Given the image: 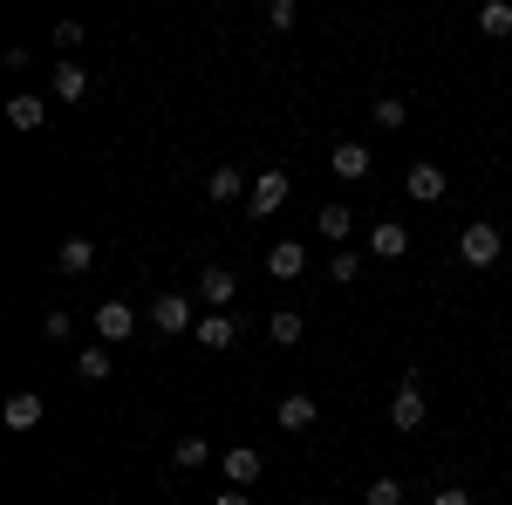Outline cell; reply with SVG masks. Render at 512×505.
<instances>
[{
  "label": "cell",
  "mask_w": 512,
  "mask_h": 505,
  "mask_svg": "<svg viewBox=\"0 0 512 505\" xmlns=\"http://www.w3.org/2000/svg\"><path fill=\"white\" fill-rule=\"evenodd\" d=\"M41 335H48V342H69V335H76V321H69L62 308H48V314H41Z\"/></svg>",
  "instance_id": "cell-27"
},
{
  "label": "cell",
  "mask_w": 512,
  "mask_h": 505,
  "mask_svg": "<svg viewBox=\"0 0 512 505\" xmlns=\"http://www.w3.org/2000/svg\"><path fill=\"white\" fill-rule=\"evenodd\" d=\"M192 328H198V308L185 294H158L151 301V335H192Z\"/></svg>",
  "instance_id": "cell-4"
},
{
  "label": "cell",
  "mask_w": 512,
  "mask_h": 505,
  "mask_svg": "<svg viewBox=\"0 0 512 505\" xmlns=\"http://www.w3.org/2000/svg\"><path fill=\"white\" fill-rule=\"evenodd\" d=\"M212 505H253V492H219Z\"/></svg>",
  "instance_id": "cell-30"
},
{
  "label": "cell",
  "mask_w": 512,
  "mask_h": 505,
  "mask_svg": "<svg viewBox=\"0 0 512 505\" xmlns=\"http://www.w3.org/2000/svg\"><path fill=\"white\" fill-rule=\"evenodd\" d=\"M362 499H369V505H403V478H369Z\"/></svg>",
  "instance_id": "cell-26"
},
{
  "label": "cell",
  "mask_w": 512,
  "mask_h": 505,
  "mask_svg": "<svg viewBox=\"0 0 512 505\" xmlns=\"http://www.w3.org/2000/svg\"><path fill=\"white\" fill-rule=\"evenodd\" d=\"M369 253H376V260H403V253H410V233H403L396 219H376V226H369Z\"/></svg>",
  "instance_id": "cell-14"
},
{
  "label": "cell",
  "mask_w": 512,
  "mask_h": 505,
  "mask_svg": "<svg viewBox=\"0 0 512 505\" xmlns=\"http://www.w3.org/2000/svg\"><path fill=\"white\" fill-rule=\"evenodd\" d=\"M499 253H506V226H492V219H472L465 233H458V260L478 273H492L499 267Z\"/></svg>",
  "instance_id": "cell-1"
},
{
  "label": "cell",
  "mask_w": 512,
  "mask_h": 505,
  "mask_svg": "<svg viewBox=\"0 0 512 505\" xmlns=\"http://www.w3.org/2000/svg\"><path fill=\"white\" fill-rule=\"evenodd\" d=\"M192 342H198V349H205V355H226V349H233V342H239V321H233V314H198Z\"/></svg>",
  "instance_id": "cell-6"
},
{
  "label": "cell",
  "mask_w": 512,
  "mask_h": 505,
  "mask_svg": "<svg viewBox=\"0 0 512 505\" xmlns=\"http://www.w3.org/2000/svg\"><path fill=\"white\" fill-rule=\"evenodd\" d=\"M287 192H294V178H287V171H260V178H253V192H246V219H274L280 205H287Z\"/></svg>",
  "instance_id": "cell-3"
},
{
  "label": "cell",
  "mask_w": 512,
  "mask_h": 505,
  "mask_svg": "<svg viewBox=\"0 0 512 505\" xmlns=\"http://www.w3.org/2000/svg\"><path fill=\"white\" fill-rule=\"evenodd\" d=\"M280 430H315V417H321V403L308 396V389H294V396H280Z\"/></svg>",
  "instance_id": "cell-11"
},
{
  "label": "cell",
  "mask_w": 512,
  "mask_h": 505,
  "mask_svg": "<svg viewBox=\"0 0 512 505\" xmlns=\"http://www.w3.org/2000/svg\"><path fill=\"white\" fill-rule=\"evenodd\" d=\"M55 260H62V273H89V267H96V239H62Z\"/></svg>",
  "instance_id": "cell-23"
},
{
  "label": "cell",
  "mask_w": 512,
  "mask_h": 505,
  "mask_svg": "<svg viewBox=\"0 0 512 505\" xmlns=\"http://www.w3.org/2000/svg\"><path fill=\"white\" fill-rule=\"evenodd\" d=\"M55 48H82V21H62L55 28Z\"/></svg>",
  "instance_id": "cell-28"
},
{
  "label": "cell",
  "mask_w": 512,
  "mask_h": 505,
  "mask_svg": "<svg viewBox=\"0 0 512 505\" xmlns=\"http://www.w3.org/2000/svg\"><path fill=\"white\" fill-rule=\"evenodd\" d=\"M267 335H274L280 349H294V342L308 335V321H301V314H294V308H280V314H267Z\"/></svg>",
  "instance_id": "cell-22"
},
{
  "label": "cell",
  "mask_w": 512,
  "mask_h": 505,
  "mask_svg": "<svg viewBox=\"0 0 512 505\" xmlns=\"http://www.w3.org/2000/svg\"><path fill=\"white\" fill-rule=\"evenodd\" d=\"M328 280H335V287H355V280H362V253H355V246H342V253L328 260Z\"/></svg>",
  "instance_id": "cell-25"
},
{
  "label": "cell",
  "mask_w": 512,
  "mask_h": 505,
  "mask_svg": "<svg viewBox=\"0 0 512 505\" xmlns=\"http://www.w3.org/2000/svg\"><path fill=\"white\" fill-rule=\"evenodd\" d=\"M198 294H205V314H226V308H233V294H239V280L226 267H205V273H198Z\"/></svg>",
  "instance_id": "cell-9"
},
{
  "label": "cell",
  "mask_w": 512,
  "mask_h": 505,
  "mask_svg": "<svg viewBox=\"0 0 512 505\" xmlns=\"http://www.w3.org/2000/svg\"><path fill=\"white\" fill-rule=\"evenodd\" d=\"M226 478H233V492H246V485H260V471H267V458H260V444H233L226 458Z\"/></svg>",
  "instance_id": "cell-8"
},
{
  "label": "cell",
  "mask_w": 512,
  "mask_h": 505,
  "mask_svg": "<svg viewBox=\"0 0 512 505\" xmlns=\"http://www.w3.org/2000/svg\"><path fill=\"white\" fill-rule=\"evenodd\" d=\"M478 35H485V41H506L512 35V7H506V0H485V7H478Z\"/></svg>",
  "instance_id": "cell-20"
},
{
  "label": "cell",
  "mask_w": 512,
  "mask_h": 505,
  "mask_svg": "<svg viewBox=\"0 0 512 505\" xmlns=\"http://www.w3.org/2000/svg\"><path fill=\"white\" fill-rule=\"evenodd\" d=\"M0 417H7V430H35L41 424V389H14Z\"/></svg>",
  "instance_id": "cell-15"
},
{
  "label": "cell",
  "mask_w": 512,
  "mask_h": 505,
  "mask_svg": "<svg viewBox=\"0 0 512 505\" xmlns=\"http://www.w3.org/2000/svg\"><path fill=\"white\" fill-rule=\"evenodd\" d=\"M253 185H246V171L239 164H212V178H205V198L212 205H233V198H246Z\"/></svg>",
  "instance_id": "cell-10"
},
{
  "label": "cell",
  "mask_w": 512,
  "mask_h": 505,
  "mask_svg": "<svg viewBox=\"0 0 512 505\" xmlns=\"http://www.w3.org/2000/svg\"><path fill=\"white\" fill-rule=\"evenodd\" d=\"M315 233H321V239H335V246H342V239L355 233V212H349V205H342V198H335V205H321V212H315Z\"/></svg>",
  "instance_id": "cell-17"
},
{
  "label": "cell",
  "mask_w": 512,
  "mask_h": 505,
  "mask_svg": "<svg viewBox=\"0 0 512 505\" xmlns=\"http://www.w3.org/2000/svg\"><path fill=\"white\" fill-rule=\"evenodd\" d=\"M171 465L178 471H205L212 465V444H205V437H178V444H171Z\"/></svg>",
  "instance_id": "cell-21"
},
{
  "label": "cell",
  "mask_w": 512,
  "mask_h": 505,
  "mask_svg": "<svg viewBox=\"0 0 512 505\" xmlns=\"http://www.w3.org/2000/svg\"><path fill=\"white\" fill-rule=\"evenodd\" d=\"M267 273H274V280H301V273H308V246H301V239H280L274 253H267Z\"/></svg>",
  "instance_id": "cell-12"
},
{
  "label": "cell",
  "mask_w": 512,
  "mask_h": 505,
  "mask_svg": "<svg viewBox=\"0 0 512 505\" xmlns=\"http://www.w3.org/2000/svg\"><path fill=\"white\" fill-rule=\"evenodd\" d=\"M7 123H14V130H41V123H48L41 96H28V89H21V96H7Z\"/></svg>",
  "instance_id": "cell-19"
},
{
  "label": "cell",
  "mask_w": 512,
  "mask_h": 505,
  "mask_svg": "<svg viewBox=\"0 0 512 505\" xmlns=\"http://www.w3.org/2000/svg\"><path fill=\"white\" fill-rule=\"evenodd\" d=\"M369 117H376V130H403L410 123V103L403 96H383V103H369Z\"/></svg>",
  "instance_id": "cell-24"
},
{
  "label": "cell",
  "mask_w": 512,
  "mask_h": 505,
  "mask_svg": "<svg viewBox=\"0 0 512 505\" xmlns=\"http://www.w3.org/2000/svg\"><path fill=\"white\" fill-rule=\"evenodd\" d=\"M424 410H431V396H424V369H410V376L396 383V396H390V424L410 437V430H424Z\"/></svg>",
  "instance_id": "cell-2"
},
{
  "label": "cell",
  "mask_w": 512,
  "mask_h": 505,
  "mask_svg": "<svg viewBox=\"0 0 512 505\" xmlns=\"http://www.w3.org/2000/svg\"><path fill=\"white\" fill-rule=\"evenodd\" d=\"M110 369H117V362H110V342H89V349L76 355V376H82V383H110Z\"/></svg>",
  "instance_id": "cell-18"
},
{
  "label": "cell",
  "mask_w": 512,
  "mask_h": 505,
  "mask_svg": "<svg viewBox=\"0 0 512 505\" xmlns=\"http://www.w3.org/2000/svg\"><path fill=\"white\" fill-rule=\"evenodd\" d=\"M137 335V308L130 301H103L96 308V342H130Z\"/></svg>",
  "instance_id": "cell-7"
},
{
  "label": "cell",
  "mask_w": 512,
  "mask_h": 505,
  "mask_svg": "<svg viewBox=\"0 0 512 505\" xmlns=\"http://www.w3.org/2000/svg\"><path fill=\"white\" fill-rule=\"evenodd\" d=\"M431 505H472V492H458V485H444V492H431Z\"/></svg>",
  "instance_id": "cell-29"
},
{
  "label": "cell",
  "mask_w": 512,
  "mask_h": 505,
  "mask_svg": "<svg viewBox=\"0 0 512 505\" xmlns=\"http://www.w3.org/2000/svg\"><path fill=\"white\" fill-rule=\"evenodd\" d=\"M403 192L417 198V205H437V198L451 192V171H444V164H410V171H403Z\"/></svg>",
  "instance_id": "cell-5"
},
{
  "label": "cell",
  "mask_w": 512,
  "mask_h": 505,
  "mask_svg": "<svg viewBox=\"0 0 512 505\" xmlns=\"http://www.w3.org/2000/svg\"><path fill=\"white\" fill-rule=\"evenodd\" d=\"M506 239H512V212H506Z\"/></svg>",
  "instance_id": "cell-31"
},
{
  "label": "cell",
  "mask_w": 512,
  "mask_h": 505,
  "mask_svg": "<svg viewBox=\"0 0 512 505\" xmlns=\"http://www.w3.org/2000/svg\"><path fill=\"white\" fill-rule=\"evenodd\" d=\"M48 89H55V103H82V96H89V69H82V62H55Z\"/></svg>",
  "instance_id": "cell-13"
},
{
  "label": "cell",
  "mask_w": 512,
  "mask_h": 505,
  "mask_svg": "<svg viewBox=\"0 0 512 505\" xmlns=\"http://www.w3.org/2000/svg\"><path fill=\"white\" fill-rule=\"evenodd\" d=\"M328 171H335L342 185H362V178H369V151H362V144H335V157H328Z\"/></svg>",
  "instance_id": "cell-16"
}]
</instances>
